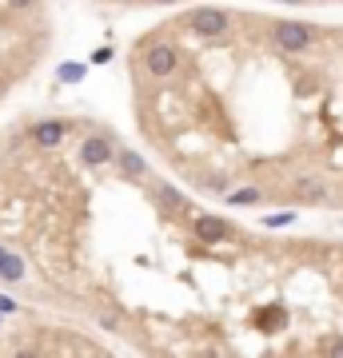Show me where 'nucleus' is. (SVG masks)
<instances>
[{
	"mask_svg": "<svg viewBox=\"0 0 343 358\" xmlns=\"http://www.w3.org/2000/svg\"><path fill=\"white\" fill-rule=\"evenodd\" d=\"M136 124L228 203L343 207V24L192 8L132 48Z\"/></svg>",
	"mask_w": 343,
	"mask_h": 358,
	"instance_id": "1",
	"label": "nucleus"
},
{
	"mask_svg": "<svg viewBox=\"0 0 343 358\" xmlns=\"http://www.w3.org/2000/svg\"><path fill=\"white\" fill-rule=\"evenodd\" d=\"M49 52L44 0H0V100L28 80Z\"/></svg>",
	"mask_w": 343,
	"mask_h": 358,
	"instance_id": "2",
	"label": "nucleus"
}]
</instances>
